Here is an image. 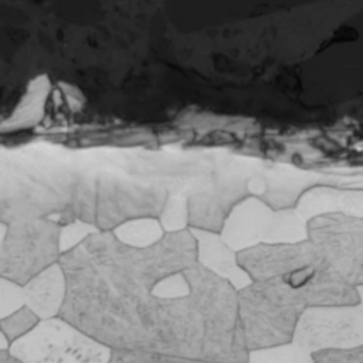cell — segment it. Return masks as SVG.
<instances>
[{
	"label": "cell",
	"instance_id": "1",
	"mask_svg": "<svg viewBox=\"0 0 363 363\" xmlns=\"http://www.w3.org/2000/svg\"><path fill=\"white\" fill-rule=\"evenodd\" d=\"M67 292L58 316L112 350H143L138 302L121 294L79 244L61 254Z\"/></svg>",
	"mask_w": 363,
	"mask_h": 363
},
{
	"label": "cell",
	"instance_id": "2",
	"mask_svg": "<svg viewBox=\"0 0 363 363\" xmlns=\"http://www.w3.org/2000/svg\"><path fill=\"white\" fill-rule=\"evenodd\" d=\"M81 245L104 277L123 295L140 299L152 295L162 279L184 272L199 262L197 241L190 228L166 233L146 248L121 242L113 231H96Z\"/></svg>",
	"mask_w": 363,
	"mask_h": 363
},
{
	"label": "cell",
	"instance_id": "3",
	"mask_svg": "<svg viewBox=\"0 0 363 363\" xmlns=\"http://www.w3.org/2000/svg\"><path fill=\"white\" fill-rule=\"evenodd\" d=\"M306 303L282 277L252 281L238 291V313L248 350L294 340Z\"/></svg>",
	"mask_w": 363,
	"mask_h": 363
},
{
	"label": "cell",
	"instance_id": "4",
	"mask_svg": "<svg viewBox=\"0 0 363 363\" xmlns=\"http://www.w3.org/2000/svg\"><path fill=\"white\" fill-rule=\"evenodd\" d=\"M61 224L50 217L0 224V272L20 285L60 261Z\"/></svg>",
	"mask_w": 363,
	"mask_h": 363
},
{
	"label": "cell",
	"instance_id": "5",
	"mask_svg": "<svg viewBox=\"0 0 363 363\" xmlns=\"http://www.w3.org/2000/svg\"><path fill=\"white\" fill-rule=\"evenodd\" d=\"M9 352L24 363H109L112 349L61 316L41 319Z\"/></svg>",
	"mask_w": 363,
	"mask_h": 363
},
{
	"label": "cell",
	"instance_id": "6",
	"mask_svg": "<svg viewBox=\"0 0 363 363\" xmlns=\"http://www.w3.org/2000/svg\"><path fill=\"white\" fill-rule=\"evenodd\" d=\"M220 234L238 252L258 244L305 241L308 221L295 208L274 210L262 199L248 196L234 206Z\"/></svg>",
	"mask_w": 363,
	"mask_h": 363
},
{
	"label": "cell",
	"instance_id": "7",
	"mask_svg": "<svg viewBox=\"0 0 363 363\" xmlns=\"http://www.w3.org/2000/svg\"><path fill=\"white\" fill-rule=\"evenodd\" d=\"M294 342L312 353L363 345V303L308 306L298 320Z\"/></svg>",
	"mask_w": 363,
	"mask_h": 363
},
{
	"label": "cell",
	"instance_id": "8",
	"mask_svg": "<svg viewBox=\"0 0 363 363\" xmlns=\"http://www.w3.org/2000/svg\"><path fill=\"white\" fill-rule=\"evenodd\" d=\"M94 224L101 231H112L119 224L138 217H159L169 194L157 187L112 180L95 191Z\"/></svg>",
	"mask_w": 363,
	"mask_h": 363
},
{
	"label": "cell",
	"instance_id": "9",
	"mask_svg": "<svg viewBox=\"0 0 363 363\" xmlns=\"http://www.w3.org/2000/svg\"><path fill=\"white\" fill-rule=\"evenodd\" d=\"M238 264L252 281L285 277L319 257L309 240L292 244H258L237 252Z\"/></svg>",
	"mask_w": 363,
	"mask_h": 363
},
{
	"label": "cell",
	"instance_id": "10",
	"mask_svg": "<svg viewBox=\"0 0 363 363\" xmlns=\"http://www.w3.org/2000/svg\"><path fill=\"white\" fill-rule=\"evenodd\" d=\"M251 196L244 186H223L217 191H199L187 199L189 227L221 233L224 223L237 203Z\"/></svg>",
	"mask_w": 363,
	"mask_h": 363
},
{
	"label": "cell",
	"instance_id": "11",
	"mask_svg": "<svg viewBox=\"0 0 363 363\" xmlns=\"http://www.w3.org/2000/svg\"><path fill=\"white\" fill-rule=\"evenodd\" d=\"M190 228V227H189ZM197 241L199 264L214 274L228 279L238 291L252 282L251 277L238 264L237 251L233 250L220 233L190 228Z\"/></svg>",
	"mask_w": 363,
	"mask_h": 363
},
{
	"label": "cell",
	"instance_id": "12",
	"mask_svg": "<svg viewBox=\"0 0 363 363\" xmlns=\"http://www.w3.org/2000/svg\"><path fill=\"white\" fill-rule=\"evenodd\" d=\"M67 278L60 262H55L23 285L26 306L41 319L58 316L65 299Z\"/></svg>",
	"mask_w": 363,
	"mask_h": 363
},
{
	"label": "cell",
	"instance_id": "13",
	"mask_svg": "<svg viewBox=\"0 0 363 363\" xmlns=\"http://www.w3.org/2000/svg\"><path fill=\"white\" fill-rule=\"evenodd\" d=\"M50 91L51 82L48 75L43 74L33 78L28 82L24 95L20 98L10 118L3 122V130H14L35 125L43 118L44 106Z\"/></svg>",
	"mask_w": 363,
	"mask_h": 363
},
{
	"label": "cell",
	"instance_id": "14",
	"mask_svg": "<svg viewBox=\"0 0 363 363\" xmlns=\"http://www.w3.org/2000/svg\"><path fill=\"white\" fill-rule=\"evenodd\" d=\"M112 231L121 242L136 248L150 247L166 234L159 217L132 218L119 224Z\"/></svg>",
	"mask_w": 363,
	"mask_h": 363
},
{
	"label": "cell",
	"instance_id": "15",
	"mask_svg": "<svg viewBox=\"0 0 363 363\" xmlns=\"http://www.w3.org/2000/svg\"><path fill=\"white\" fill-rule=\"evenodd\" d=\"M248 363H316L312 352L299 346L296 342H288L271 347L250 350Z\"/></svg>",
	"mask_w": 363,
	"mask_h": 363
},
{
	"label": "cell",
	"instance_id": "16",
	"mask_svg": "<svg viewBox=\"0 0 363 363\" xmlns=\"http://www.w3.org/2000/svg\"><path fill=\"white\" fill-rule=\"evenodd\" d=\"M109 363H217L204 359L166 354L150 350H112Z\"/></svg>",
	"mask_w": 363,
	"mask_h": 363
},
{
	"label": "cell",
	"instance_id": "17",
	"mask_svg": "<svg viewBox=\"0 0 363 363\" xmlns=\"http://www.w3.org/2000/svg\"><path fill=\"white\" fill-rule=\"evenodd\" d=\"M159 220L166 233L180 231L189 228V204L187 199L180 196H170L159 216Z\"/></svg>",
	"mask_w": 363,
	"mask_h": 363
},
{
	"label": "cell",
	"instance_id": "18",
	"mask_svg": "<svg viewBox=\"0 0 363 363\" xmlns=\"http://www.w3.org/2000/svg\"><path fill=\"white\" fill-rule=\"evenodd\" d=\"M40 320L41 318L31 308L23 306L11 315L0 319V330L6 333L13 343L16 339L28 333Z\"/></svg>",
	"mask_w": 363,
	"mask_h": 363
},
{
	"label": "cell",
	"instance_id": "19",
	"mask_svg": "<svg viewBox=\"0 0 363 363\" xmlns=\"http://www.w3.org/2000/svg\"><path fill=\"white\" fill-rule=\"evenodd\" d=\"M96 231H99V228L95 224L82 221V220H74L71 223L61 224V231H60L61 254L74 250L81 242H84L91 234Z\"/></svg>",
	"mask_w": 363,
	"mask_h": 363
},
{
	"label": "cell",
	"instance_id": "20",
	"mask_svg": "<svg viewBox=\"0 0 363 363\" xmlns=\"http://www.w3.org/2000/svg\"><path fill=\"white\" fill-rule=\"evenodd\" d=\"M26 306L23 285L1 277L0 278V319Z\"/></svg>",
	"mask_w": 363,
	"mask_h": 363
},
{
	"label": "cell",
	"instance_id": "21",
	"mask_svg": "<svg viewBox=\"0 0 363 363\" xmlns=\"http://www.w3.org/2000/svg\"><path fill=\"white\" fill-rule=\"evenodd\" d=\"M190 294V285L183 272L170 275L162 279L152 291L153 296L172 299V298H182Z\"/></svg>",
	"mask_w": 363,
	"mask_h": 363
},
{
	"label": "cell",
	"instance_id": "22",
	"mask_svg": "<svg viewBox=\"0 0 363 363\" xmlns=\"http://www.w3.org/2000/svg\"><path fill=\"white\" fill-rule=\"evenodd\" d=\"M312 354L316 363H363V345L349 349H325Z\"/></svg>",
	"mask_w": 363,
	"mask_h": 363
},
{
	"label": "cell",
	"instance_id": "23",
	"mask_svg": "<svg viewBox=\"0 0 363 363\" xmlns=\"http://www.w3.org/2000/svg\"><path fill=\"white\" fill-rule=\"evenodd\" d=\"M0 363H24V362L13 356L9 350H0Z\"/></svg>",
	"mask_w": 363,
	"mask_h": 363
},
{
	"label": "cell",
	"instance_id": "24",
	"mask_svg": "<svg viewBox=\"0 0 363 363\" xmlns=\"http://www.w3.org/2000/svg\"><path fill=\"white\" fill-rule=\"evenodd\" d=\"M354 285H356V286L363 285V257H362V261H360V265H359L356 278H354Z\"/></svg>",
	"mask_w": 363,
	"mask_h": 363
},
{
	"label": "cell",
	"instance_id": "25",
	"mask_svg": "<svg viewBox=\"0 0 363 363\" xmlns=\"http://www.w3.org/2000/svg\"><path fill=\"white\" fill-rule=\"evenodd\" d=\"M357 289H359V294H360V299H362V303H363V285H359V286H357Z\"/></svg>",
	"mask_w": 363,
	"mask_h": 363
}]
</instances>
